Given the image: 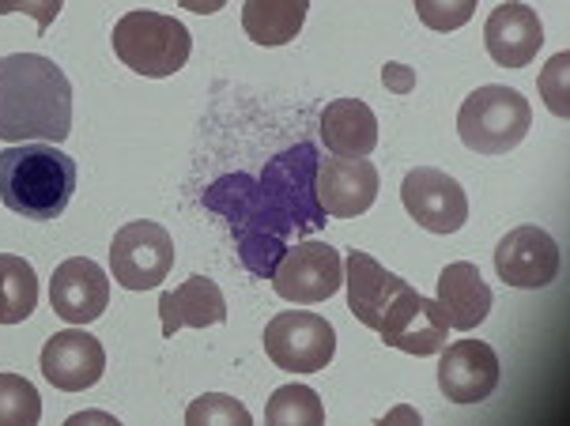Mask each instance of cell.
Listing matches in <instances>:
<instances>
[{"instance_id":"obj_1","label":"cell","mask_w":570,"mask_h":426,"mask_svg":"<svg viewBox=\"0 0 570 426\" xmlns=\"http://www.w3.org/2000/svg\"><path fill=\"white\" fill-rule=\"evenodd\" d=\"M347 306L355 321L382 336L385 347H397L404 355H434L450 340V325L439 303L423 298L409 279L385 273V268L363 249L344 257Z\"/></svg>"},{"instance_id":"obj_2","label":"cell","mask_w":570,"mask_h":426,"mask_svg":"<svg viewBox=\"0 0 570 426\" xmlns=\"http://www.w3.org/2000/svg\"><path fill=\"white\" fill-rule=\"evenodd\" d=\"M72 132V83L42 53H8L0 61V140L61 143Z\"/></svg>"},{"instance_id":"obj_3","label":"cell","mask_w":570,"mask_h":426,"mask_svg":"<svg viewBox=\"0 0 570 426\" xmlns=\"http://www.w3.org/2000/svg\"><path fill=\"white\" fill-rule=\"evenodd\" d=\"M205 208L230 227L235 249L243 265L257 279H273L279 257L287 254V241L298 238L292 216L279 208V200L249 174H227L205 189Z\"/></svg>"},{"instance_id":"obj_4","label":"cell","mask_w":570,"mask_h":426,"mask_svg":"<svg viewBox=\"0 0 570 426\" xmlns=\"http://www.w3.org/2000/svg\"><path fill=\"white\" fill-rule=\"evenodd\" d=\"M76 192V159L53 143H12L0 151V200L23 219L50 222Z\"/></svg>"},{"instance_id":"obj_5","label":"cell","mask_w":570,"mask_h":426,"mask_svg":"<svg viewBox=\"0 0 570 426\" xmlns=\"http://www.w3.org/2000/svg\"><path fill=\"white\" fill-rule=\"evenodd\" d=\"M114 53L125 61V69L148 80H167V76L181 72L193 53V34L186 23H178L174 16L148 12H125L114 27Z\"/></svg>"},{"instance_id":"obj_6","label":"cell","mask_w":570,"mask_h":426,"mask_svg":"<svg viewBox=\"0 0 570 426\" xmlns=\"http://www.w3.org/2000/svg\"><path fill=\"white\" fill-rule=\"evenodd\" d=\"M529 125H533V110H529L525 95L514 91V87L488 83L461 102L458 137L465 140L469 151L502 155L525 140Z\"/></svg>"},{"instance_id":"obj_7","label":"cell","mask_w":570,"mask_h":426,"mask_svg":"<svg viewBox=\"0 0 570 426\" xmlns=\"http://www.w3.org/2000/svg\"><path fill=\"white\" fill-rule=\"evenodd\" d=\"M317 162H322V155L314 143H295V148L279 151L276 159H268L257 178L279 200V208L292 216L298 238L317 235L328 222L322 200H317Z\"/></svg>"},{"instance_id":"obj_8","label":"cell","mask_w":570,"mask_h":426,"mask_svg":"<svg viewBox=\"0 0 570 426\" xmlns=\"http://www.w3.org/2000/svg\"><path fill=\"white\" fill-rule=\"evenodd\" d=\"M265 351L287 374H317L333 363L336 333L322 314L287 309L276 314L265 328Z\"/></svg>"},{"instance_id":"obj_9","label":"cell","mask_w":570,"mask_h":426,"mask_svg":"<svg viewBox=\"0 0 570 426\" xmlns=\"http://www.w3.org/2000/svg\"><path fill=\"white\" fill-rule=\"evenodd\" d=\"M174 268V238L163 222L137 219L110 241V273L125 290H151Z\"/></svg>"},{"instance_id":"obj_10","label":"cell","mask_w":570,"mask_h":426,"mask_svg":"<svg viewBox=\"0 0 570 426\" xmlns=\"http://www.w3.org/2000/svg\"><path fill=\"white\" fill-rule=\"evenodd\" d=\"M344 284V257L336 254V246L328 241H295L287 246V254L279 257L273 287L284 303L314 306L333 298Z\"/></svg>"},{"instance_id":"obj_11","label":"cell","mask_w":570,"mask_h":426,"mask_svg":"<svg viewBox=\"0 0 570 426\" xmlns=\"http://www.w3.org/2000/svg\"><path fill=\"white\" fill-rule=\"evenodd\" d=\"M404 211L431 235H458L469 219V197L461 181L434 167H415L401 181Z\"/></svg>"},{"instance_id":"obj_12","label":"cell","mask_w":570,"mask_h":426,"mask_svg":"<svg viewBox=\"0 0 570 426\" xmlns=\"http://www.w3.org/2000/svg\"><path fill=\"white\" fill-rule=\"evenodd\" d=\"M495 273L507 287L521 290H540L559 276V246L548 230L525 227L510 230L507 238L495 246Z\"/></svg>"},{"instance_id":"obj_13","label":"cell","mask_w":570,"mask_h":426,"mask_svg":"<svg viewBox=\"0 0 570 426\" xmlns=\"http://www.w3.org/2000/svg\"><path fill=\"white\" fill-rule=\"evenodd\" d=\"M317 200H322L325 216L336 219H355L363 211H371V205L379 200V167L366 159H333L317 162Z\"/></svg>"},{"instance_id":"obj_14","label":"cell","mask_w":570,"mask_h":426,"mask_svg":"<svg viewBox=\"0 0 570 426\" xmlns=\"http://www.w3.org/2000/svg\"><path fill=\"white\" fill-rule=\"evenodd\" d=\"M439 389L453 404H480L499 389V355L484 340H458L442 347Z\"/></svg>"},{"instance_id":"obj_15","label":"cell","mask_w":570,"mask_h":426,"mask_svg":"<svg viewBox=\"0 0 570 426\" xmlns=\"http://www.w3.org/2000/svg\"><path fill=\"white\" fill-rule=\"evenodd\" d=\"M50 303L53 314L69 325H91L106 314L110 303V279L91 257H69L57 265L50 279Z\"/></svg>"},{"instance_id":"obj_16","label":"cell","mask_w":570,"mask_h":426,"mask_svg":"<svg viewBox=\"0 0 570 426\" xmlns=\"http://www.w3.org/2000/svg\"><path fill=\"white\" fill-rule=\"evenodd\" d=\"M106 370V351L91 333H57L42 347V377L61 393H83Z\"/></svg>"},{"instance_id":"obj_17","label":"cell","mask_w":570,"mask_h":426,"mask_svg":"<svg viewBox=\"0 0 570 426\" xmlns=\"http://www.w3.org/2000/svg\"><path fill=\"white\" fill-rule=\"evenodd\" d=\"M484 46L491 61L502 65V69H525L540 53V46H544L540 16L529 4H521V0H507V4H499L488 16Z\"/></svg>"},{"instance_id":"obj_18","label":"cell","mask_w":570,"mask_h":426,"mask_svg":"<svg viewBox=\"0 0 570 426\" xmlns=\"http://www.w3.org/2000/svg\"><path fill=\"white\" fill-rule=\"evenodd\" d=\"M159 321H163V336H167V340L178 336L181 328L224 325L227 321L224 290L208 276H189L181 287H174L159 298Z\"/></svg>"},{"instance_id":"obj_19","label":"cell","mask_w":570,"mask_h":426,"mask_svg":"<svg viewBox=\"0 0 570 426\" xmlns=\"http://www.w3.org/2000/svg\"><path fill=\"white\" fill-rule=\"evenodd\" d=\"M491 303H495L491 287L484 284L480 268L469 265V260H458L439 276V309L446 317V325L458 328V333H472V328L484 325Z\"/></svg>"},{"instance_id":"obj_20","label":"cell","mask_w":570,"mask_h":426,"mask_svg":"<svg viewBox=\"0 0 570 426\" xmlns=\"http://www.w3.org/2000/svg\"><path fill=\"white\" fill-rule=\"evenodd\" d=\"M322 143L344 159H366L379 148V118L360 99H336L322 110Z\"/></svg>"},{"instance_id":"obj_21","label":"cell","mask_w":570,"mask_h":426,"mask_svg":"<svg viewBox=\"0 0 570 426\" xmlns=\"http://www.w3.org/2000/svg\"><path fill=\"white\" fill-rule=\"evenodd\" d=\"M311 12V0H246L243 31L254 46H287L295 42Z\"/></svg>"},{"instance_id":"obj_22","label":"cell","mask_w":570,"mask_h":426,"mask_svg":"<svg viewBox=\"0 0 570 426\" xmlns=\"http://www.w3.org/2000/svg\"><path fill=\"white\" fill-rule=\"evenodd\" d=\"M38 306V276L23 257L0 254V325H19Z\"/></svg>"},{"instance_id":"obj_23","label":"cell","mask_w":570,"mask_h":426,"mask_svg":"<svg viewBox=\"0 0 570 426\" xmlns=\"http://www.w3.org/2000/svg\"><path fill=\"white\" fill-rule=\"evenodd\" d=\"M265 423H284V426H322L325 408L322 396L311 385H279L265 408Z\"/></svg>"},{"instance_id":"obj_24","label":"cell","mask_w":570,"mask_h":426,"mask_svg":"<svg viewBox=\"0 0 570 426\" xmlns=\"http://www.w3.org/2000/svg\"><path fill=\"white\" fill-rule=\"evenodd\" d=\"M42 419V396L27 377L0 374V426H35Z\"/></svg>"},{"instance_id":"obj_25","label":"cell","mask_w":570,"mask_h":426,"mask_svg":"<svg viewBox=\"0 0 570 426\" xmlns=\"http://www.w3.org/2000/svg\"><path fill=\"white\" fill-rule=\"evenodd\" d=\"M186 423L189 426H208V423L249 426V412H246V404H238L235 396H227V393H205L186 408Z\"/></svg>"},{"instance_id":"obj_26","label":"cell","mask_w":570,"mask_h":426,"mask_svg":"<svg viewBox=\"0 0 570 426\" xmlns=\"http://www.w3.org/2000/svg\"><path fill=\"white\" fill-rule=\"evenodd\" d=\"M476 4L480 0H415V16L423 19L428 31L450 34L469 23L472 12H476Z\"/></svg>"},{"instance_id":"obj_27","label":"cell","mask_w":570,"mask_h":426,"mask_svg":"<svg viewBox=\"0 0 570 426\" xmlns=\"http://www.w3.org/2000/svg\"><path fill=\"white\" fill-rule=\"evenodd\" d=\"M567 72H570V53H556L552 61L544 65V72H540V99H544V106L556 113V118H567L570 113Z\"/></svg>"},{"instance_id":"obj_28","label":"cell","mask_w":570,"mask_h":426,"mask_svg":"<svg viewBox=\"0 0 570 426\" xmlns=\"http://www.w3.org/2000/svg\"><path fill=\"white\" fill-rule=\"evenodd\" d=\"M65 0H0V16H12V12H23L35 19L38 34H46L53 27V19L61 16Z\"/></svg>"},{"instance_id":"obj_29","label":"cell","mask_w":570,"mask_h":426,"mask_svg":"<svg viewBox=\"0 0 570 426\" xmlns=\"http://www.w3.org/2000/svg\"><path fill=\"white\" fill-rule=\"evenodd\" d=\"M382 80H385V87H390L393 95H409V91H415V72L409 69V65L390 61V65L382 69Z\"/></svg>"},{"instance_id":"obj_30","label":"cell","mask_w":570,"mask_h":426,"mask_svg":"<svg viewBox=\"0 0 570 426\" xmlns=\"http://www.w3.org/2000/svg\"><path fill=\"white\" fill-rule=\"evenodd\" d=\"M178 4L186 8V12H197V16H216L227 0H178Z\"/></svg>"},{"instance_id":"obj_31","label":"cell","mask_w":570,"mask_h":426,"mask_svg":"<svg viewBox=\"0 0 570 426\" xmlns=\"http://www.w3.org/2000/svg\"><path fill=\"white\" fill-rule=\"evenodd\" d=\"M69 423L72 426H83V423H114V415H106V412H80V415H72Z\"/></svg>"}]
</instances>
